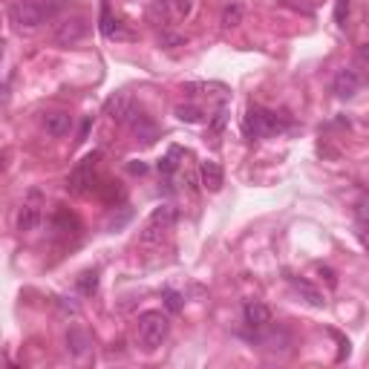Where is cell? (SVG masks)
Returning <instances> with one entry per match:
<instances>
[{
    "instance_id": "9",
    "label": "cell",
    "mask_w": 369,
    "mask_h": 369,
    "mask_svg": "<svg viewBox=\"0 0 369 369\" xmlns=\"http://www.w3.org/2000/svg\"><path fill=\"white\" fill-rule=\"evenodd\" d=\"M104 110H107V116H110L113 121H118V125H130V118L139 113L127 92H116L113 99L104 104Z\"/></svg>"
},
{
    "instance_id": "23",
    "label": "cell",
    "mask_w": 369,
    "mask_h": 369,
    "mask_svg": "<svg viewBox=\"0 0 369 369\" xmlns=\"http://www.w3.org/2000/svg\"><path fill=\"white\" fill-rule=\"evenodd\" d=\"M346 15H349V0H338V9H335V21L340 26H346Z\"/></svg>"
},
{
    "instance_id": "16",
    "label": "cell",
    "mask_w": 369,
    "mask_h": 369,
    "mask_svg": "<svg viewBox=\"0 0 369 369\" xmlns=\"http://www.w3.org/2000/svg\"><path fill=\"white\" fill-rule=\"evenodd\" d=\"M101 35L104 38H127V32H121L118 21H113L110 3H101Z\"/></svg>"
},
{
    "instance_id": "6",
    "label": "cell",
    "mask_w": 369,
    "mask_h": 369,
    "mask_svg": "<svg viewBox=\"0 0 369 369\" xmlns=\"http://www.w3.org/2000/svg\"><path fill=\"white\" fill-rule=\"evenodd\" d=\"M84 35H87V21L84 18H64L61 23H58V29H55V44L58 47H75V44H81L84 40Z\"/></svg>"
},
{
    "instance_id": "22",
    "label": "cell",
    "mask_w": 369,
    "mask_h": 369,
    "mask_svg": "<svg viewBox=\"0 0 369 369\" xmlns=\"http://www.w3.org/2000/svg\"><path fill=\"white\" fill-rule=\"evenodd\" d=\"M165 306H168L173 314H176V311H182V294L168 289V292H165Z\"/></svg>"
},
{
    "instance_id": "28",
    "label": "cell",
    "mask_w": 369,
    "mask_h": 369,
    "mask_svg": "<svg viewBox=\"0 0 369 369\" xmlns=\"http://www.w3.org/2000/svg\"><path fill=\"white\" fill-rule=\"evenodd\" d=\"M0 170H3V156H0Z\"/></svg>"
},
{
    "instance_id": "1",
    "label": "cell",
    "mask_w": 369,
    "mask_h": 369,
    "mask_svg": "<svg viewBox=\"0 0 369 369\" xmlns=\"http://www.w3.org/2000/svg\"><path fill=\"white\" fill-rule=\"evenodd\" d=\"M136 332H139V340L147 352H153L162 346V340L168 338L170 332V320L168 314L162 311H142L139 314V323H136Z\"/></svg>"
},
{
    "instance_id": "4",
    "label": "cell",
    "mask_w": 369,
    "mask_h": 369,
    "mask_svg": "<svg viewBox=\"0 0 369 369\" xmlns=\"http://www.w3.org/2000/svg\"><path fill=\"white\" fill-rule=\"evenodd\" d=\"M242 130L249 139H259V136L283 130V121L275 113L263 110V107H249V113H245V118H242Z\"/></svg>"
},
{
    "instance_id": "10",
    "label": "cell",
    "mask_w": 369,
    "mask_h": 369,
    "mask_svg": "<svg viewBox=\"0 0 369 369\" xmlns=\"http://www.w3.org/2000/svg\"><path fill=\"white\" fill-rule=\"evenodd\" d=\"M361 90V75L355 73V70H340L338 75H335V81H332V92L338 95V99H344V101H349V99H355V92Z\"/></svg>"
},
{
    "instance_id": "2",
    "label": "cell",
    "mask_w": 369,
    "mask_h": 369,
    "mask_svg": "<svg viewBox=\"0 0 369 369\" xmlns=\"http://www.w3.org/2000/svg\"><path fill=\"white\" fill-rule=\"evenodd\" d=\"M49 18V9H44L35 0H18V3H12L9 9V21L18 26V29H38V26H44Z\"/></svg>"
},
{
    "instance_id": "7",
    "label": "cell",
    "mask_w": 369,
    "mask_h": 369,
    "mask_svg": "<svg viewBox=\"0 0 369 369\" xmlns=\"http://www.w3.org/2000/svg\"><path fill=\"white\" fill-rule=\"evenodd\" d=\"M271 320H275V314L266 303H259V300H249V303L242 306V323L249 326V329L259 332V329H268Z\"/></svg>"
},
{
    "instance_id": "21",
    "label": "cell",
    "mask_w": 369,
    "mask_h": 369,
    "mask_svg": "<svg viewBox=\"0 0 369 369\" xmlns=\"http://www.w3.org/2000/svg\"><path fill=\"white\" fill-rule=\"evenodd\" d=\"M176 156H179V150H170V156H165V159H159V173H173L176 170Z\"/></svg>"
},
{
    "instance_id": "5",
    "label": "cell",
    "mask_w": 369,
    "mask_h": 369,
    "mask_svg": "<svg viewBox=\"0 0 369 369\" xmlns=\"http://www.w3.org/2000/svg\"><path fill=\"white\" fill-rule=\"evenodd\" d=\"M101 153H90L78 162V165L73 168V173L66 176V190L70 194H87V190H92V173H95V165H99Z\"/></svg>"
},
{
    "instance_id": "15",
    "label": "cell",
    "mask_w": 369,
    "mask_h": 369,
    "mask_svg": "<svg viewBox=\"0 0 369 369\" xmlns=\"http://www.w3.org/2000/svg\"><path fill=\"white\" fill-rule=\"evenodd\" d=\"M44 127L49 136H66L73 130V116L70 113H49L44 118Z\"/></svg>"
},
{
    "instance_id": "27",
    "label": "cell",
    "mask_w": 369,
    "mask_h": 369,
    "mask_svg": "<svg viewBox=\"0 0 369 369\" xmlns=\"http://www.w3.org/2000/svg\"><path fill=\"white\" fill-rule=\"evenodd\" d=\"M130 173H147V165H142V162H133V165H130Z\"/></svg>"
},
{
    "instance_id": "24",
    "label": "cell",
    "mask_w": 369,
    "mask_h": 369,
    "mask_svg": "<svg viewBox=\"0 0 369 369\" xmlns=\"http://www.w3.org/2000/svg\"><path fill=\"white\" fill-rule=\"evenodd\" d=\"M225 110H220V113H216V118H214V125H211V133H220L222 127H225Z\"/></svg>"
},
{
    "instance_id": "19",
    "label": "cell",
    "mask_w": 369,
    "mask_h": 369,
    "mask_svg": "<svg viewBox=\"0 0 369 369\" xmlns=\"http://www.w3.org/2000/svg\"><path fill=\"white\" fill-rule=\"evenodd\" d=\"M176 118L188 121V125H196V121H202V110L194 107V104H179L176 107Z\"/></svg>"
},
{
    "instance_id": "8",
    "label": "cell",
    "mask_w": 369,
    "mask_h": 369,
    "mask_svg": "<svg viewBox=\"0 0 369 369\" xmlns=\"http://www.w3.org/2000/svg\"><path fill=\"white\" fill-rule=\"evenodd\" d=\"M38 199H40V194H38V190H32L29 202L21 205V211L15 216V228L21 231V234H29V231H35L40 225V205H38Z\"/></svg>"
},
{
    "instance_id": "12",
    "label": "cell",
    "mask_w": 369,
    "mask_h": 369,
    "mask_svg": "<svg viewBox=\"0 0 369 369\" xmlns=\"http://www.w3.org/2000/svg\"><path fill=\"white\" fill-rule=\"evenodd\" d=\"M199 179H202V188L205 190L216 194V190L222 188V182H225V173H222V168L216 165L214 159H205L202 165H199Z\"/></svg>"
},
{
    "instance_id": "25",
    "label": "cell",
    "mask_w": 369,
    "mask_h": 369,
    "mask_svg": "<svg viewBox=\"0 0 369 369\" xmlns=\"http://www.w3.org/2000/svg\"><path fill=\"white\" fill-rule=\"evenodd\" d=\"M318 271H320V277H326V283H329L332 289H335V285H338V277H335V271H332V268H323V266H320Z\"/></svg>"
},
{
    "instance_id": "18",
    "label": "cell",
    "mask_w": 369,
    "mask_h": 369,
    "mask_svg": "<svg viewBox=\"0 0 369 369\" xmlns=\"http://www.w3.org/2000/svg\"><path fill=\"white\" fill-rule=\"evenodd\" d=\"M240 23H242V6L240 3L225 6V12H222V26L225 29H234V26H240Z\"/></svg>"
},
{
    "instance_id": "26",
    "label": "cell",
    "mask_w": 369,
    "mask_h": 369,
    "mask_svg": "<svg viewBox=\"0 0 369 369\" xmlns=\"http://www.w3.org/2000/svg\"><path fill=\"white\" fill-rule=\"evenodd\" d=\"M90 125H92V121H90V118L84 121V125H81V133H78V142H84V139H87V133H90Z\"/></svg>"
},
{
    "instance_id": "3",
    "label": "cell",
    "mask_w": 369,
    "mask_h": 369,
    "mask_svg": "<svg viewBox=\"0 0 369 369\" xmlns=\"http://www.w3.org/2000/svg\"><path fill=\"white\" fill-rule=\"evenodd\" d=\"M173 222H176V208H173V205H159V208L150 214L147 225L142 228L139 240H142L144 245H153V242H159V240L173 228Z\"/></svg>"
},
{
    "instance_id": "11",
    "label": "cell",
    "mask_w": 369,
    "mask_h": 369,
    "mask_svg": "<svg viewBox=\"0 0 369 369\" xmlns=\"http://www.w3.org/2000/svg\"><path fill=\"white\" fill-rule=\"evenodd\" d=\"M66 352H70L75 361H84L87 355L92 352L90 335H87L84 329H78V326H73V329H66Z\"/></svg>"
},
{
    "instance_id": "14",
    "label": "cell",
    "mask_w": 369,
    "mask_h": 369,
    "mask_svg": "<svg viewBox=\"0 0 369 369\" xmlns=\"http://www.w3.org/2000/svg\"><path fill=\"white\" fill-rule=\"evenodd\" d=\"M292 285H294V292H297L300 297H303L309 306H314V309H323V306H326V297H323V294H320L318 289H314L311 283H306V280H297V277H292Z\"/></svg>"
},
{
    "instance_id": "17",
    "label": "cell",
    "mask_w": 369,
    "mask_h": 369,
    "mask_svg": "<svg viewBox=\"0 0 369 369\" xmlns=\"http://www.w3.org/2000/svg\"><path fill=\"white\" fill-rule=\"evenodd\" d=\"M78 289H81V294H87V297L99 292V271H95V268L84 271V275L78 277Z\"/></svg>"
},
{
    "instance_id": "13",
    "label": "cell",
    "mask_w": 369,
    "mask_h": 369,
    "mask_svg": "<svg viewBox=\"0 0 369 369\" xmlns=\"http://www.w3.org/2000/svg\"><path fill=\"white\" fill-rule=\"evenodd\" d=\"M130 127H133L136 139H139L142 144H153V142H156V136H159L156 125H153V121H150L147 116H142V113H136V116L130 118Z\"/></svg>"
},
{
    "instance_id": "20",
    "label": "cell",
    "mask_w": 369,
    "mask_h": 369,
    "mask_svg": "<svg viewBox=\"0 0 369 369\" xmlns=\"http://www.w3.org/2000/svg\"><path fill=\"white\" fill-rule=\"evenodd\" d=\"M165 9L170 12L173 18H188L194 3H190V0H165Z\"/></svg>"
}]
</instances>
